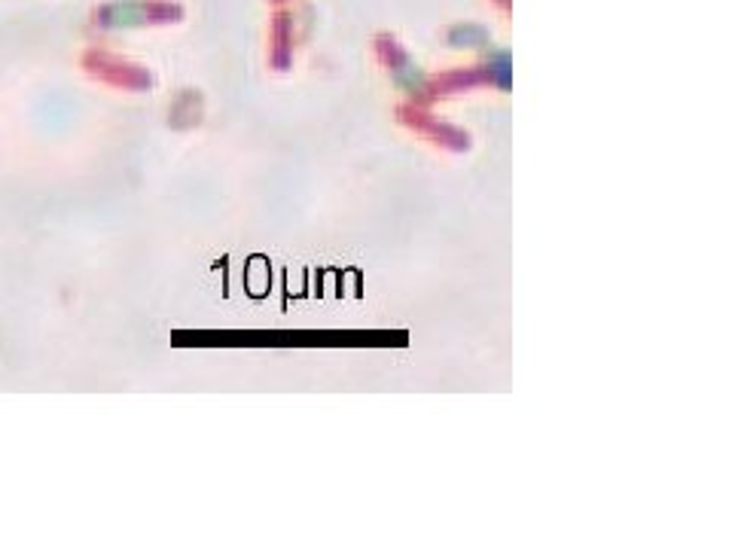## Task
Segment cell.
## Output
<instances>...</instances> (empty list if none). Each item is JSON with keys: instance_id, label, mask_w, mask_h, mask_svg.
<instances>
[{"instance_id": "2", "label": "cell", "mask_w": 732, "mask_h": 549, "mask_svg": "<svg viewBox=\"0 0 732 549\" xmlns=\"http://www.w3.org/2000/svg\"><path fill=\"white\" fill-rule=\"evenodd\" d=\"M510 74H513V68H510V55L507 52L498 49V52L488 55V77H492L495 86L507 89L510 86Z\"/></svg>"}, {"instance_id": "1", "label": "cell", "mask_w": 732, "mask_h": 549, "mask_svg": "<svg viewBox=\"0 0 732 549\" xmlns=\"http://www.w3.org/2000/svg\"><path fill=\"white\" fill-rule=\"evenodd\" d=\"M449 43L455 49H485L488 46V31L479 25H455L449 31Z\"/></svg>"}]
</instances>
